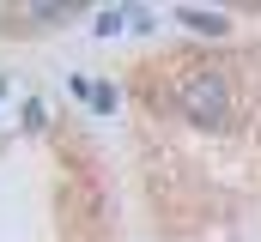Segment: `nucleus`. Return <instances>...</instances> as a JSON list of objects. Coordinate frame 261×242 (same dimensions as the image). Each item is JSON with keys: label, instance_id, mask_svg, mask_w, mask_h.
<instances>
[{"label": "nucleus", "instance_id": "1", "mask_svg": "<svg viewBox=\"0 0 261 242\" xmlns=\"http://www.w3.org/2000/svg\"><path fill=\"white\" fill-rule=\"evenodd\" d=\"M176 109L189 127L200 133H225L231 127V79L219 73V67H182V79H176Z\"/></svg>", "mask_w": 261, "mask_h": 242}, {"label": "nucleus", "instance_id": "2", "mask_svg": "<svg viewBox=\"0 0 261 242\" xmlns=\"http://www.w3.org/2000/svg\"><path fill=\"white\" fill-rule=\"evenodd\" d=\"M176 18H182L189 31H200V37H225V31H231V18H225V12H200V6H182Z\"/></svg>", "mask_w": 261, "mask_h": 242}, {"label": "nucleus", "instance_id": "3", "mask_svg": "<svg viewBox=\"0 0 261 242\" xmlns=\"http://www.w3.org/2000/svg\"><path fill=\"white\" fill-rule=\"evenodd\" d=\"M24 18H43V24H55V18H67V6H24Z\"/></svg>", "mask_w": 261, "mask_h": 242}]
</instances>
